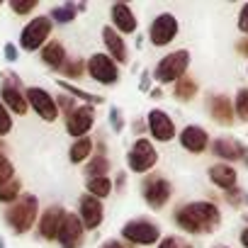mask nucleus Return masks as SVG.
Wrapping results in <instances>:
<instances>
[{"instance_id":"obj_17","label":"nucleus","mask_w":248,"mask_h":248,"mask_svg":"<svg viewBox=\"0 0 248 248\" xmlns=\"http://www.w3.org/2000/svg\"><path fill=\"white\" fill-rule=\"evenodd\" d=\"M80 221H83V226H88V229H95V226L102 221V204H100L97 197L85 195V197L80 200Z\"/></svg>"},{"instance_id":"obj_31","label":"nucleus","mask_w":248,"mask_h":248,"mask_svg":"<svg viewBox=\"0 0 248 248\" xmlns=\"http://www.w3.org/2000/svg\"><path fill=\"white\" fill-rule=\"evenodd\" d=\"M13 178H15V170H13L10 161L5 156H0V187H3L5 183H10Z\"/></svg>"},{"instance_id":"obj_21","label":"nucleus","mask_w":248,"mask_h":248,"mask_svg":"<svg viewBox=\"0 0 248 248\" xmlns=\"http://www.w3.org/2000/svg\"><path fill=\"white\" fill-rule=\"evenodd\" d=\"M112 20H114L117 30L124 34H132L137 30V17L127 5H112Z\"/></svg>"},{"instance_id":"obj_34","label":"nucleus","mask_w":248,"mask_h":248,"mask_svg":"<svg viewBox=\"0 0 248 248\" xmlns=\"http://www.w3.org/2000/svg\"><path fill=\"white\" fill-rule=\"evenodd\" d=\"M10 8H13L17 15H25V13H32V10L37 8V3H34V0H30V3H20V0H13Z\"/></svg>"},{"instance_id":"obj_29","label":"nucleus","mask_w":248,"mask_h":248,"mask_svg":"<svg viewBox=\"0 0 248 248\" xmlns=\"http://www.w3.org/2000/svg\"><path fill=\"white\" fill-rule=\"evenodd\" d=\"M51 17H54L56 22H71V20L76 17V5L68 3V5H63V8H54V10H51Z\"/></svg>"},{"instance_id":"obj_13","label":"nucleus","mask_w":248,"mask_h":248,"mask_svg":"<svg viewBox=\"0 0 248 248\" xmlns=\"http://www.w3.org/2000/svg\"><path fill=\"white\" fill-rule=\"evenodd\" d=\"M212 151H214V156H219L224 161H246V166H248V149L241 141H236V139L221 137V139L214 141Z\"/></svg>"},{"instance_id":"obj_24","label":"nucleus","mask_w":248,"mask_h":248,"mask_svg":"<svg viewBox=\"0 0 248 248\" xmlns=\"http://www.w3.org/2000/svg\"><path fill=\"white\" fill-rule=\"evenodd\" d=\"M90 149H93V141H90L88 137L78 139V141L71 146V163H80V161H85V158L90 156Z\"/></svg>"},{"instance_id":"obj_2","label":"nucleus","mask_w":248,"mask_h":248,"mask_svg":"<svg viewBox=\"0 0 248 248\" xmlns=\"http://www.w3.org/2000/svg\"><path fill=\"white\" fill-rule=\"evenodd\" d=\"M187 63H190V54H187L185 49L168 54V56L161 59V63L156 66V80H158V83H178V80L185 76Z\"/></svg>"},{"instance_id":"obj_7","label":"nucleus","mask_w":248,"mask_h":248,"mask_svg":"<svg viewBox=\"0 0 248 248\" xmlns=\"http://www.w3.org/2000/svg\"><path fill=\"white\" fill-rule=\"evenodd\" d=\"M122 233H124V238H127V241H132L137 246H151L161 236L158 226L151 224V221H129L127 226H124Z\"/></svg>"},{"instance_id":"obj_1","label":"nucleus","mask_w":248,"mask_h":248,"mask_svg":"<svg viewBox=\"0 0 248 248\" xmlns=\"http://www.w3.org/2000/svg\"><path fill=\"white\" fill-rule=\"evenodd\" d=\"M175 221L187 233H209L219 226L221 214H219L217 204H212V202H192V204H185L178 209Z\"/></svg>"},{"instance_id":"obj_44","label":"nucleus","mask_w":248,"mask_h":248,"mask_svg":"<svg viewBox=\"0 0 248 248\" xmlns=\"http://www.w3.org/2000/svg\"><path fill=\"white\" fill-rule=\"evenodd\" d=\"M217 248H226V246H217Z\"/></svg>"},{"instance_id":"obj_8","label":"nucleus","mask_w":248,"mask_h":248,"mask_svg":"<svg viewBox=\"0 0 248 248\" xmlns=\"http://www.w3.org/2000/svg\"><path fill=\"white\" fill-rule=\"evenodd\" d=\"M88 71H90V76H93L97 83H102V85H112V83H117V78H119L114 61H112L109 56H105V54H95V56L90 59V63H88Z\"/></svg>"},{"instance_id":"obj_37","label":"nucleus","mask_w":248,"mask_h":248,"mask_svg":"<svg viewBox=\"0 0 248 248\" xmlns=\"http://www.w3.org/2000/svg\"><path fill=\"white\" fill-rule=\"evenodd\" d=\"M238 30L248 34V3L241 8V15H238Z\"/></svg>"},{"instance_id":"obj_27","label":"nucleus","mask_w":248,"mask_h":248,"mask_svg":"<svg viewBox=\"0 0 248 248\" xmlns=\"http://www.w3.org/2000/svg\"><path fill=\"white\" fill-rule=\"evenodd\" d=\"M233 112L238 114V119L248 122V88H241L236 93V105H233Z\"/></svg>"},{"instance_id":"obj_18","label":"nucleus","mask_w":248,"mask_h":248,"mask_svg":"<svg viewBox=\"0 0 248 248\" xmlns=\"http://www.w3.org/2000/svg\"><path fill=\"white\" fill-rule=\"evenodd\" d=\"M63 209L61 207H49L44 214H42V221H39V231L44 238H56L59 233V226H61V219H63Z\"/></svg>"},{"instance_id":"obj_26","label":"nucleus","mask_w":248,"mask_h":248,"mask_svg":"<svg viewBox=\"0 0 248 248\" xmlns=\"http://www.w3.org/2000/svg\"><path fill=\"white\" fill-rule=\"evenodd\" d=\"M88 190H90L93 197H107L109 190H112V183H109V178H90Z\"/></svg>"},{"instance_id":"obj_10","label":"nucleus","mask_w":248,"mask_h":248,"mask_svg":"<svg viewBox=\"0 0 248 248\" xmlns=\"http://www.w3.org/2000/svg\"><path fill=\"white\" fill-rule=\"evenodd\" d=\"M93 124H95L93 107H90V105H85V107H78V109H73V112L68 114L66 129H68V134H71V137H78V139H83V137L90 132V127H93Z\"/></svg>"},{"instance_id":"obj_23","label":"nucleus","mask_w":248,"mask_h":248,"mask_svg":"<svg viewBox=\"0 0 248 248\" xmlns=\"http://www.w3.org/2000/svg\"><path fill=\"white\" fill-rule=\"evenodd\" d=\"M42 59H44L49 66L59 68V66H63V63H66V51H63V46H61L59 42H51V44H46V46H44Z\"/></svg>"},{"instance_id":"obj_16","label":"nucleus","mask_w":248,"mask_h":248,"mask_svg":"<svg viewBox=\"0 0 248 248\" xmlns=\"http://www.w3.org/2000/svg\"><path fill=\"white\" fill-rule=\"evenodd\" d=\"M5 85H3V100L5 105L15 112V114H25L27 112V97L20 93V88H15V76H5Z\"/></svg>"},{"instance_id":"obj_4","label":"nucleus","mask_w":248,"mask_h":248,"mask_svg":"<svg viewBox=\"0 0 248 248\" xmlns=\"http://www.w3.org/2000/svg\"><path fill=\"white\" fill-rule=\"evenodd\" d=\"M49 32H51V20H49V17H37V20H32V22L22 30V37H20L22 49H27V51L39 49V46L44 44V39L49 37Z\"/></svg>"},{"instance_id":"obj_36","label":"nucleus","mask_w":248,"mask_h":248,"mask_svg":"<svg viewBox=\"0 0 248 248\" xmlns=\"http://www.w3.org/2000/svg\"><path fill=\"white\" fill-rule=\"evenodd\" d=\"M63 71H66V76H68V78H80V73H83V63H80V61L63 63Z\"/></svg>"},{"instance_id":"obj_32","label":"nucleus","mask_w":248,"mask_h":248,"mask_svg":"<svg viewBox=\"0 0 248 248\" xmlns=\"http://www.w3.org/2000/svg\"><path fill=\"white\" fill-rule=\"evenodd\" d=\"M13 129V119H10V114H8V109L0 105V137L3 134H8Z\"/></svg>"},{"instance_id":"obj_15","label":"nucleus","mask_w":248,"mask_h":248,"mask_svg":"<svg viewBox=\"0 0 248 248\" xmlns=\"http://www.w3.org/2000/svg\"><path fill=\"white\" fill-rule=\"evenodd\" d=\"M180 144L190 151V154H202L204 149H207V144H209V137H207V132L202 129V127H185L183 129V134H180Z\"/></svg>"},{"instance_id":"obj_25","label":"nucleus","mask_w":248,"mask_h":248,"mask_svg":"<svg viewBox=\"0 0 248 248\" xmlns=\"http://www.w3.org/2000/svg\"><path fill=\"white\" fill-rule=\"evenodd\" d=\"M195 93H197V83H195L192 78L183 76V78L175 83V95H178L180 100H190V97H195Z\"/></svg>"},{"instance_id":"obj_6","label":"nucleus","mask_w":248,"mask_h":248,"mask_svg":"<svg viewBox=\"0 0 248 248\" xmlns=\"http://www.w3.org/2000/svg\"><path fill=\"white\" fill-rule=\"evenodd\" d=\"M56 238L63 248H78L83 243V221L78 219V214H63Z\"/></svg>"},{"instance_id":"obj_12","label":"nucleus","mask_w":248,"mask_h":248,"mask_svg":"<svg viewBox=\"0 0 248 248\" xmlns=\"http://www.w3.org/2000/svg\"><path fill=\"white\" fill-rule=\"evenodd\" d=\"M144 197L146 202L154 207V209H161L168 200H170V183L163 180V178H149L144 183Z\"/></svg>"},{"instance_id":"obj_9","label":"nucleus","mask_w":248,"mask_h":248,"mask_svg":"<svg viewBox=\"0 0 248 248\" xmlns=\"http://www.w3.org/2000/svg\"><path fill=\"white\" fill-rule=\"evenodd\" d=\"M27 102L34 107V112L42 117V119H46V122H54L56 117H59V109H56V102H54V97L46 93V90H42V88H30L27 90Z\"/></svg>"},{"instance_id":"obj_42","label":"nucleus","mask_w":248,"mask_h":248,"mask_svg":"<svg viewBox=\"0 0 248 248\" xmlns=\"http://www.w3.org/2000/svg\"><path fill=\"white\" fill-rule=\"evenodd\" d=\"M238 51H241V54H248V39L238 44Z\"/></svg>"},{"instance_id":"obj_28","label":"nucleus","mask_w":248,"mask_h":248,"mask_svg":"<svg viewBox=\"0 0 248 248\" xmlns=\"http://www.w3.org/2000/svg\"><path fill=\"white\" fill-rule=\"evenodd\" d=\"M17 195H20V180L17 178H13L10 183H5L0 187V202H13Z\"/></svg>"},{"instance_id":"obj_11","label":"nucleus","mask_w":248,"mask_h":248,"mask_svg":"<svg viewBox=\"0 0 248 248\" xmlns=\"http://www.w3.org/2000/svg\"><path fill=\"white\" fill-rule=\"evenodd\" d=\"M178 34V20L173 15H158L151 25V42L156 46H166L173 37Z\"/></svg>"},{"instance_id":"obj_35","label":"nucleus","mask_w":248,"mask_h":248,"mask_svg":"<svg viewBox=\"0 0 248 248\" xmlns=\"http://www.w3.org/2000/svg\"><path fill=\"white\" fill-rule=\"evenodd\" d=\"M63 88H66L71 95H78V97H83V100H88V102H102V97H95V95H90V93H83V90H78V88H73V85H68V83H63Z\"/></svg>"},{"instance_id":"obj_22","label":"nucleus","mask_w":248,"mask_h":248,"mask_svg":"<svg viewBox=\"0 0 248 248\" xmlns=\"http://www.w3.org/2000/svg\"><path fill=\"white\" fill-rule=\"evenodd\" d=\"M102 37H105V44H107L112 59H117L119 63L127 61V46H124V39H122L112 27H105V30H102Z\"/></svg>"},{"instance_id":"obj_14","label":"nucleus","mask_w":248,"mask_h":248,"mask_svg":"<svg viewBox=\"0 0 248 248\" xmlns=\"http://www.w3.org/2000/svg\"><path fill=\"white\" fill-rule=\"evenodd\" d=\"M149 129L158 141H170L175 137V124L163 109H154L149 114Z\"/></svg>"},{"instance_id":"obj_41","label":"nucleus","mask_w":248,"mask_h":248,"mask_svg":"<svg viewBox=\"0 0 248 248\" xmlns=\"http://www.w3.org/2000/svg\"><path fill=\"white\" fill-rule=\"evenodd\" d=\"M102 248H124V246H122L119 241H107V243H105Z\"/></svg>"},{"instance_id":"obj_30","label":"nucleus","mask_w":248,"mask_h":248,"mask_svg":"<svg viewBox=\"0 0 248 248\" xmlns=\"http://www.w3.org/2000/svg\"><path fill=\"white\" fill-rule=\"evenodd\" d=\"M105 173H107V158H105V156L93 158V163L88 166V175H93V178H105Z\"/></svg>"},{"instance_id":"obj_43","label":"nucleus","mask_w":248,"mask_h":248,"mask_svg":"<svg viewBox=\"0 0 248 248\" xmlns=\"http://www.w3.org/2000/svg\"><path fill=\"white\" fill-rule=\"evenodd\" d=\"M0 156H3V144H0Z\"/></svg>"},{"instance_id":"obj_5","label":"nucleus","mask_w":248,"mask_h":248,"mask_svg":"<svg viewBox=\"0 0 248 248\" xmlns=\"http://www.w3.org/2000/svg\"><path fill=\"white\" fill-rule=\"evenodd\" d=\"M156 161H158V154L146 139H139L129 151V168L134 173H146L149 168L156 166Z\"/></svg>"},{"instance_id":"obj_20","label":"nucleus","mask_w":248,"mask_h":248,"mask_svg":"<svg viewBox=\"0 0 248 248\" xmlns=\"http://www.w3.org/2000/svg\"><path fill=\"white\" fill-rule=\"evenodd\" d=\"M209 109H212V117H214L219 124H233V105L229 102V97L214 95V97L209 100Z\"/></svg>"},{"instance_id":"obj_3","label":"nucleus","mask_w":248,"mask_h":248,"mask_svg":"<svg viewBox=\"0 0 248 248\" xmlns=\"http://www.w3.org/2000/svg\"><path fill=\"white\" fill-rule=\"evenodd\" d=\"M34 219H37V197L34 195H22L20 202L15 207H10V212H8V221L17 233L30 231Z\"/></svg>"},{"instance_id":"obj_45","label":"nucleus","mask_w":248,"mask_h":248,"mask_svg":"<svg viewBox=\"0 0 248 248\" xmlns=\"http://www.w3.org/2000/svg\"><path fill=\"white\" fill-rule=\"evenodd\" d=\"M246 221H248V214H246Z\"/></svg>"},{"instance_id":"obj_19","label":"nucleus","mask_w":248,"mask_h":248,"mask_svg":"<svg viewBox=\"0 0 248 248\" xmlns=\"http://www.w3.org/2000/svg\"><path fill=\"white\" fill-rule=\"evenodd\" d=\"M209 180L221 190H231V187H236V170L226 163H217L209 168Z\"/></svg>"},{"instance_id":"obj_33","label":"nucleus","mask_w":248,"mask_h":248,"mask_svg":"<svg viewBox=\"0 0 248 248\" xmlns=\"http://www.w3.org/2000/svg\"><path fill=\"white\" fill-rule=\"evenodd\" d=\"M158 248H190V243L187 241H183V238H178V236H168V238H163L161 241V246Z\"/></svg>"},{"instance_id":"obj_38","label":"nucleus","mask_w":248,"mask_h":248,"mask_svg":"<svg viewBox=\"0 0 248 248\" xmlns=\"http://www.w3.org/2000/svg\"><path fill=\"white\" fill-rule=\"evenodd\" d=\"M112 127H114V129H122V117H119L117 109H112Z\"/></svg>"},{"instance_id":"obj_40","label":"nucleus","mask_w":248,"mask_h":248,"mask_svg":"<svg viewBox=\"0 0 248 248\" xmlns=\"http://www.w3.org/2000/svg\"><path fill=\"white\" fill-rule=\"evenodd\" d=\"M241 243H243V248H248V229L241 231Z\"/></svg>"},{"instance_id":"obj_39","label":"nucleus","mask_w":248,"mask_h":248,"mask_svg":"<svg viewBox=\"0 0 248 248\" xmlns=\"http://www.w3.org/2000/svg\"><path fill=\"white\" fill-rule=\"evenodd\" d=\"M5 56H8L10 61H15V59H17V51H15V46H13V44H8V46H5Z\"/></svg>"}]
</instances>
